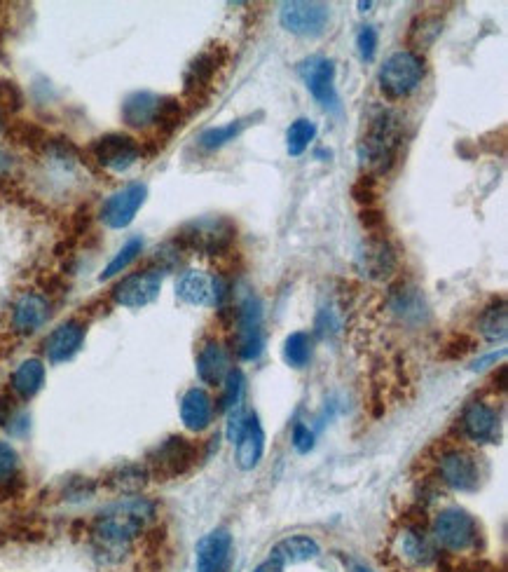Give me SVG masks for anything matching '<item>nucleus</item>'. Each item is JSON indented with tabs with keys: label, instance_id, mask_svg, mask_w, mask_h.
<instances>
[{
	"label": "nucleus",
	"instance_id": "obj_1",
	"mask_svg": "<svg viewBox=\"0 0 508 572\" xmlns=\"http://www.w3.org/2000/svg\"><path fill=\"white\" fill-rule=\"evenodd\" d=\"M155 502L141 495H125L94 519L92 542L106 561H120L132 542L155 519Z\"/></svg>",
	"mask_w": 508,
	"mask_h": 572
},
{
	"label": "nucleus",
	"instance_id": "obj_2",
	"mask_svg": "<svg viewBox=\"0 0 508 572\" xmlns=\"http://www.w3.org/2000/svg\"><path fill=\"white\" fill-rule=\"evenodd\" d=\"M403 143V120L391 108H375L370 113L359 141V155L373 174H387L396 165Z\"/></svg>",
	"mask_w": 508,
	"mask_h": 572
},
{
	"label": "nucleus",
	"instance_id": "obj_3",
	"mask_svg": "<svg viewBox=\"0 0 508 572\" xmlns=\"http://www.w3.org/2000/svg\"><path fill=\"white\" fill-rule=\"evenodd\" d=\"M237 240V226L228 216H202L178 230L176 244L202 256H223Z\"/></svg>",
	"mask_w": 508,
	"mask_h": 572
},
{
	"label": "nucleus",
	"instance_id": "obj_4",
	"mask_svg": "<svg viewBox=\"0 0 508 572\" xmlns=\"http://www.w3.org/2000/svg\"><path fill=\"white\" fill-rule=\"evenodd\" d=\"M431 533L438 547L452 554H469L480 544V526L469 512L459 507H448L436 514Z\"/></svg>",
	"mask_w": 508,
	"mask_h": 572
},
{
	"label": "nucleus",
	"instance_id": "obj_5",
	"mask_svg": "<svg viewBox=\"0 0 508 572\" xmlns=\"http://www.w3.org/2000/svg\"><path fill=\"white\" fill-rule=\"evenodd\" d=\"M424 80V59L413 50H398L384 59L380 68V90L389 99L410 97Z\"/></svg>",
	"mask_w": 508,
	"mask_h": 572
},
{
	"label": "nucleus",
	"instance_id": "obj_6",
	"mask_svg": "<svg viewBox=\"0 0 508 572\" xmlns=\"http://www.w3.org/2000/svg\"><path fill=\"white\" fill-rule=\"evenodd\" d=\"M176 296L195 308H223L230 296V284L214 272L185 270L176 282Z\"/></svg>",
	"mask_w": 508,
	"mask_h": 572
},
{
	"label": "nucleus",
	"instance_id": "obj_7",
	"mask_svg": "<svg viewBox=\"0 0 508 572\" xmlns=\"http://www.w3.org/2000/svg\"><path fill=\"white\" fill-rule=\"evenodd\" d=\"M197 462V446L185 437H169L164 439L153 453L148 455V472L150 479H178V476L188 474Z\"/></svg>",
	"mask_w": 508,
	"mask_h": 572
},
{
	"label": "nucleus",
	"instance_id": "obj_8",
	"mask_svg": "<svg viewBox=\"0 0 508 572\" xmlns=\"http://www.w3.org/2000/svg\"><path fill=\"white\" fill-rule=\"evenodd\" d=\"M331 8L326 3H307V0H293L284 3L279 10V24L288 33L300 38H319L328 29Z\"/></svg>",
	"mask_w": 508,
	"mask_h": 572
},
{
	"label": "nucleus",
	"instance_id": "obj_9",
	"mask_svg": "<svg viewBox=\"0 0 508 572\" xmlns=\"http://www.w3.org/2000/svg\"><path fill=\"white\" fill-rule=\"evenodd\" d=\"M298 73L307 90L326 111H340L338 87H335V61L328 57H310L298 64Z\"/></svg>",
	"mask_w": 508,
	"mask_h": 572
},
{
	"label": "nucleus",
	"instance_id": "obj_10",
	"mask_svg": "<svg viewBox=\"0 0 508 572\" xmlns=\"http://www.w3.org/2000/svg\"><path fill=\"white\" fill-rule=\"evenodd\" d=\"M92 155H94L96 165L108 169V172L120 174V172H127L129 167H134L136 162H139L141 148L134 136L111 132V134L99 136V139L92 143Z\"/></svg>",
	"mask_w": 508,
	"mask_h": 572
},
{
	"label": "nucleus",
	"instance_id": "obj_11",
	"mask_svg": "<svg viewBox=\"0 0 508 572\" xmlns=\"http://www.w3.org/2000/svg\"><path fill=\"white\" fill-rule=\"evenodd\" d=\"M237 354L246 362L260 357L265 347L263 338V308L256 296H246L237 308Z\"/></svg>",
	"mask_w": 508,
	"mask_h": 572
},
{
	"label": "nucleus",
	"instance_id": "obj_12",
	"mask_svg": "<svg viewBox=\"0 0 508 572\" xmlns=\"http://www.w3.org/2000/svg\"><path fill=\"white\" fill-rule=\"evenodd\" d=\"M398 268L396 251L380 235H368L356 251V270L370 282H384Z\"/></svg>",
	"mask_w": 508,
	"mask_h": 572
},
{
	"label": "nucleus",
	"instance_id": "obj_13",
	"mask_svg": "<svg viewBox=\"0 0 508 572\" xmlns=\"http://www.w3.org/2000/svg\"><path fill=\"white\" fill-rule=\"evenodd\" d=\"M148 197V188L143 183H129V186L115 190V193L104 202L99 211V219L106 223L108 228L122 230L134 221Z\"/></svg>",
	"mask_w": 508,
	"mask_h": 572
},
{
	"label": "nucleus",
	"instance_id": "obj_14",
	"mask_svg": "<svg viewBox=\"0 0 508 572\" xmlns=\"http://www.w3.org/2000/svg\"><path fill=\"white\" fill-rule=\"evenodd\" d=\"M162 291V270H143L134 272L122 279V282L113 289V301L122 305V308H146L153 301H157Z\"/></svg>",
	"mask_w": 508,
	"mask_h": 572
},
{
	"label": "nucleus",
	"instance_id": "obj_15",
	"mask_svg": "<svg viewBox=\"0 0 508 572\" xmlns=\"http://www.w3.org/2000/svg\"><path fill=\"white\" fill-rule=\"evenodd\" d=\"M438 476L445 486L457 490V493H471L480 483L478 462L466 451H448L438 458Z\"/></svg>",
	"mask_w": 508,
	"mask_h": 572
},
{
	"label": "nucleus",
	"instance_id": "obj_16",
	"mask_svg": "<svg viewBox=\"0 0 508 572\" xmlns=\"http://www.w3.org/2000/svg\"><path fill=\"white\" fill-rule=\"evenodd\" d=\"M462 432L473 444H497L499 413L485 401H473L462 413Z\"/></svg>",
	"mask_w": 508,
	"mask_h": 572
},
{
	"label": "nucleus",
	"instance_id": "obj_17",
	"mask_svg": "<svg viewBox=\"0 0 508 572\" xmlns=\"http://www.w3.org/2000/svg\"><path fill=\"white\" fill-rule=\"evenodd\" d=\"M50 315V301L43 294H38V291H26V294L17 298L15 308H12V329L29 336V333L43 329Z\"/></svg>",
	"mask_w": 508,
	"mask_h": 572
},
{
	"label": "nucleus",
	"instance_id": "obj_18",
	"mask_svg": "<svg viewBox=\"0 0 508 572\" xmlns=\"http://www.w3.org/2000/svg\"><path fill=\"white\" fill-rule=\"evenodd\" d=\"M232 554L230 530L216 528L197 544V572H225Z\"/></svg>",
	"mask_w": 508,
	"mask_h": 572
},
{
	"label": "nucleus",
	"instance_id": "obj_19",
	"mask_svg": "<svg viewBox=\"0 0 508 572\" xmlns=\"http://www.w3.org/2000/svg\"><path fill=\"white\" fill-rule=\"evenodd\" d=\"M85 340V324L78 319H68V322L59 324L45 340V354L52 364L68 362L75 357Z\"/></svg>",
	"mask_w": 508,
	"mask_h": 572
},
{
	"label": "nucleus",
	"instance_id": "obj_20",
	"mask_svg": "<svg viewBox=\"0 0 508 572\" xmlns=\"http://www.w3.org/2000/svg\"><path fill=\"white\" fill-rule=\"evenodd\" d=\"M263 455H265L263 425H260L256 413H249V420H246L242 434H239V439L235 441L237 467L242 469V472H251V469H256L260 465Z\"/></svg>",
	"mask_w": 508,
	"mask_h": 572
},
{
	"label": "nucleus",
	"instance_id": "obj_21",
	"mask_svg": "<svg viewBox=\"0 0 508 572\" xmlns=\"http://www.w3.org/2000/svg\"><path fill=\"white\" fill-rule=\"evenodd\" d=\"M232 371L230 350L221 340H209L197 354V376L207 385H221Z\"/></svg>",
	"mask_w": 508,
	"mask_h": 572
},
{
	"label": "nucleus",
	"instance_id": "obj_22",
	"mask_svg": "<svg viewBox=\"0 0 508 572\" xmlns=\"http://www.w3.org/2000/svg\"><path fill=\"white\" fill-rule=\"evenodd\" d=\"M221 54V47H211V50L197 54L195 59L190 61L188 71H185V94H190V97H199V94H204L214 83L218 68H221L223 59L218 57Z\"/></svg>",
	"mask_w": 508,
	"mask_h": 572
},
{
	"label": "nucleus",
	"instance_id": "obj_23",
	"mask_svg": "<svg viewBox=\"0 0 508 572\" xmlns=\"http://www.w3.org/2000/svg\"><path fill=\"white\" fill-rule=\"evenodd\" d=\"M396 554L408 568H429L436 561L434 544L420 528H405L396 537Z\"/></svg>",
	"mask_w": 508,
	"mask_h": 572
},
{
	"label": "nucleus",
	"instance_id": "obj_24",
	"mask_svg": "<svg viewBox=\"0 0 508 572\" xmlns=\"http://www.w3.org/2000/svg\"><path fill=\"white\" fill-rule=\"evenodd\" d=\"M181 420L190 432H204L214 420V399L202 387H190L181 399Z\"/></svg>",
	"mask_w": 508,
	"mask_h": 572
},
{
	"label": "nucleus",
	"instance_id": "obj_25",
	"mask_svg": "<svg viewBox=\"0 0 508 572\" xmlns=\"http://www.w3.org/2000/svg\"><path fill=\"white\" fill-rule=\"evenodd\" d=\"M319 554H321L319 542L310 535L284 537V540H279L270 551V556L277 558L281 565H298L314 561V558H319Z\"/></svg>",
	"mask_w": 508,
	"mask_h": 572
},
{
	"label": "nucleus",
	"instance_id": "obj_26",
	"mask_svg": "<svg viewBox=\"0 0 508 572\" xmlns=\"http://www.w3.org/2000/svg\"><path fill=\"white\" fill-rule=\"evenodd\" d=\"M150 472L146 462H125L106 476V486L122 495H139L148 486Z\"/></svg>",
	"mask_w": 508,
	"mask_h": 572
},
{
	"label": "nucleus",
	"instance_id": "obj_27",
	"mask_svg": "<svg viewBox=\"0 0 508 572\" xmlns=\"http://www.w3.org/2000/svg\"><path fill=\"white\" fill-rule=\"evenodd\" d=\"M160 99L153 92H134L122 104V120L134 129H146L155 122Z\"/></svg>",
	"mask_w": 508,
	"mask_h": 572
},
{
	"label": "nucleus",
	"instance_id": "obj_28",
	"mask_svg": "<svg viewBox=\"0 0 508 572\" xmlns=\"http://www.w3.org/2000/svg\"><path fill=\"white\" fill-rule=\"evenodd\" d=\"M10 385L22 399L36 397L45 385V364L40 359H26L12 373Z\"/></svg>",
	"mask_w": 508,
	"mask_h": 572
},
{
	"label": "nucleus",
	"instance_id": "obj_29",
	"mask_svg": "<svg viewBox=\"0 0 508 572\" xmlns=\"http://www.w3.org/2000/svg\"><path fill=\"white\" fill-rule=\"evenodd\" d=\"M251 120L253 118H242V120H232V122H228V125H223V127L204 129V132L199 134V139H197L199 148H202V151H207V153L221 151L223 146H228V143L235 141L237 136L251 125Z\"/></svg>",
	"mask_w": 508,
	"mask_h": 572
},
{
	"label": "nucleus",
	"instance_id": "obj_30",
	"mask_svg": "<svg viewBox=\"0 0 508 572\" xmlns=\"http://www.w3.org/2000/svg\"><path fill=\"white\" fill-rule=\"evenodd\" d=\"M506 326H508V310L504 298H497L483 310V315L478 319V331L485 340H501L506 338Z\"/></svg>",
	"mask_w": 508,
	"mask_h": 572
},
{
	"label": "nucleus",
	"instance_id": "obj_31",
	"mask_svg": "<svg viewBox=\"0 0 508 572\" xmlns=\"http://www.w3.org/2000/svg\"><path fill=\"white\" fill-rule=\"evenodd\" d=\"M314 352V340L307 331H295L284 340V359L291 369H305Z\"/></svg>",
	"mask_w": 508,
	"mask_h": 572
},
{
	"label": "nucleus",
	"instance_id": "obj_32",
	"mask_svg": "<svg viewBox=\"0 0 508 572\" xmlns=\"http://www.w3.org/2000/svg\"><path fill=\"white\" fill-rule=\"evenodd\" d=\"M317 125L310 118H298L295 122H291L286 132V151L291 158H300L307 148L312 146V141L317 139Z\"/></svg>",
	"mask_w": 508,
	"mask_h": 572
},
{
	"label": "nucleus",
	"instance_id": "obj_33",
	"mask_svg": "<svg viewBox=\"0 0 508 572\" xmlns=\"http://www.w3.org/2000/svg\"><path fill=\"white\" fill-rule=\"evenodd\" d=\"M143 251V240L141 237H132V240H129L125 247H122L118 254H115V258L111 263L106 265L104 268V272H101V282H108V279H113L115 275H120L122 270H127L129 265H132L136 258H139V254Z\"/></svg>",
	"mask_w": 508,
	"mask_h": 572
},
{
	"label": "nucleus",
	"instance_id": "obj_34",
	"mask_svg": "<svg viewBox=\"0 0 508 572\" xmlns=\"http://www.w3.org/2000/svg\"><path fill=\"white\" fill-rule=\"evenodd\" d=\"M181 120H183L181 101L174 97H162L160 106H157V115H155L153 125L160 129V132L171 134L174 129L181 127Z\"/></svg>",
	"mask_w": 508,
	"mask_h": 572
},
{
	"label": "nucleus",
	"instance_id": "obj_35",
	"mask_svg": "<svg viewBox=\"0 0 508 572\" xmlns=\"http://www.w3.org/2000/svg\"><path fill=\"white\" fill-rule=\"evenodd\" d=\"M223 394H221V408L223 411H235L237 406H242L244 390H246V378L239 369H232L225 380L221 383Z\"/></svg>",
	"mask_w": 508,
	"mask_h": 572
},
{
	"label": "nucleus",
	"instance_id": "obj_36",
	"mask_svg": "<svg viewBox=\"0 0 508 572\" xmlns=\"http://www.w3.org/2000/svg\"><path fill=\"white\" fill-rule=\"evenodd\" d=\"M19 455L8 441H0V488H10L17 481Z\"/></svg>",
	"mask_w": 508,
	"mask_h": 572
},
{
	"label": "nucleus",
	"instance_id": "obj_37",
	"mask_svg": "<svg viewBox=\"0 0 508 572\" xmlns=\"http://www.w3.org/2000/svg\"><path fill=\"white\" fill-rule=\"evenodd\" d=\"M24 94L12 80H0V118L22 111Z\"/></svg>",
	"mask_w": 508,
	"mask_h": 572
},
{
	"label": "nucleus",
	"instance_id": "obj_38",
	"mask_svg": "<svg viewBox=\"0 0 508 572\" xmlns=\"http://www.w3.org/2000/svg\"><path fill=\"white\" fill-rule=\"evenodd\" d=\"M12 136H15L17 143H24V146H29V148H43L50 143L43 129L36 125H29V122H22V125H17L15 129H12Z\"/></svg>",
	"mask_w": 508,
	"mask_h": 572
},
{
	"label": "nucleus",
	"instance_id": "obj_39",
	"mask_svg": "<svg viewBox=\"0 0 508 572\" xmlns=\"http://www.w3.org/2000/svg\"><path fill=\"white\" fill-rule=\"evenodd\" d=\"M377 43H380V36H377L375 26H361V31L356 33V50H359V57L363 61L375 59Z\"/></svg>",
	"mask_w": 508,
	"mask_h": 572
},
{
	"label": "nucleus",
	"instance_id": "obj_40",
	"mask_svg": "<svg viewBox=\"0 0 508 572\" xmlns=\"http://www.w3.org/2000/svg\"><path fill=\"white\" fill-rule=\"evenodd\" d=\"M352 195H354V200H356V202H359V204H366V207H370V204H373V202H375V197H377L375 176H373V174H370V176H361V179L354 183Z\"/></svg>",
	"mask_w": 508,
	"mask_h": 572
},
{
	"label": "nucleus",
	"instance_id": "obj_41",
	"mask_svg": "<svg viewBox=\"0 0 508 572\" xmlns=\"http://www.w3.org/2000/svg\"><path fill=\"white\" fill-rule=\"evenodd\" d=\"M291 441H293V448L298 453H310L314 448V432L305 425V422H295Z\"/></svg>",
	"mask_w": 508,
	"mask_h": 572
},
{
	"label": "nucleus",
	"instance_id": "obj_42",
	"mask_svg": "<svg viewBox=\"0 0 508 572\" xmlns=\"http://www.w3.org/2000/svg\"><path fill=\"white\" fill-rule=\"evenodd\" d=\"M246 420H249V411H244L242 406H237L235 411H230V420H228V429H225V434H228V439L232 441V444H235V441L239 439V434H242Z\"/></svg>",
	"mask_w": 508,
	"mask_h": 572
},
{
	"label": "nucleus",
	"instance_id": "obj_43",
	"mask_svg": "<svg viewBox=\"0 0 508 572\" xmlns=\"http://www.w3.org/2000/svg\"><path fill=\"white\" fill-rule=\"evenodd\" d=\"M361 223H363V228H366L370 235H377L384 228V223H387V221H384L382 211L366 207V209L361 211Z\"/></svg>",
	"mask_w": 508,
	"mask_h": 572
},
{
	"label": "nucleus",
	"instance_id": "obj_44",
	"mask_svg": "<svg viewBox=\"0 0 508 572\" xmlns=\"http://www.w3.org/2000/svg\"><path fill=\"white\" fill-rule=\"evenodd\" d=\"M253 572H284V565H281V563L277 561V558L270 556V558H267V561L260 563L258 568L253 570Z\"/></svg>",
	"mask_w": 508,
	"mask_h": 572
},
{
	"label": "nucleus",
	"instance_id": "obj_45",
	"mask_svg": "<svg viewBox=\"0 0 508 572\" xmlns=\"http://www.w3.org/2000/svg\"><path fill=\"white\" fill-rule=\"evenodd\" d=\"M8 167H10V160H8V155H5L3 151H0V174H3V172H8Z\"/></svg>",
	"mask_w": 508,
	"mask_h": 572
},
{
	"label": "nucleus",
	"instance_id": "obj_46",
	"mask_svg": "<svg viewBox=\"0 0 508 572\" xmlns=\"http://www.w3.org/2000/svg\"><path fill=\"white\" fill-rule=\"evenodd\" d=\"M352 572H373V570H368L366 565H359V563H354V565H352Z\"/></svg>",
	"mask_w": 508,
	"mask_h": 572
},
{
	"label": "nucleus",
	"instance_id": "obj_47",
	"mask_svg": "<svg viewBox=\"0 0 508 572\" xmlns=\"http://www.w3.org/2000/svg\"><path fill=\"white\" fill-rule=\"evenodd\" d=\"M469 572H492L490 568H473V570H469Z\"/></svg>",
	"mask_w": 508,
	"mask_h": 572
},
{
	"label": "nucleus",
	"instance_id": "obj_48",
	"mask_svg": "<svg viewBox=\"0 0 508 572\" xmlns=\"http://www.w3.org/2000/svg\"><path fill=\"white\" fill-rule=\"evenodd\" d=\"M359 8H361V12H366L370 8V3H359Z\"/></svg>",
	"mask_w": 508,
	"mask_h": 572
}]
</instances>
